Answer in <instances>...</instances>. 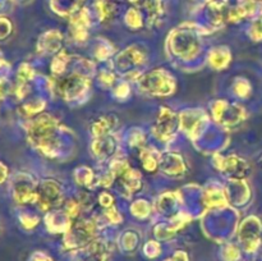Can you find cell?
Here are the masks:
<instances>
[{"label":"cell","instance_id":"obj_1","mask_svg":"<svg viewBox=\"0 0 262 261\" xmlns=\"http://www.w3.org/2000/svg\"><path fill=\"white\" fill-rule=\"evenodd\" d=\"M56 120L51 115H41L30 123L28 138L41 153L53 156L55 153Z\"/></svg>","mask_w":262,"mask_h":261},{"label":"cell","instance_id":"obj_2","mask_svg":"<svg viewBox=\"0 0 262 261\" xmlns=\"http://www.w3.org/2000/svg\"><path fill=\"white\" fill-rule=\"evenodd\" d=\"M87 86H89V82L83 77L78 76V74H72L67 78H61L58 82V92L61 97L69 100L86 91Z\"/></svg>","mask_w":262,"mask_h":261},{"label":"cell","instance_id":"obj_3","mask_svg":"<svg viewBox=\"0 0 262 261\" xmlns=\"http://www.w3.org/2000/svg\"><path fill=\"white\" fill-rule=\"evenodd\" d=\"M174 128H176V115H174V113L168 107H161L158 122L152 128L155 136L159 140L166 142L173 136Z\"/></svg>","mask_w":262,"mask_h":261},{"label":"cell","instance_id":"obj_4","mask_svg":"<svg viewBox=\"0 0 262 261\" xmlns=\"http://www.w3.org/2000/svg\"><path fill=\"white\" fill-rule=\"evenodd\" d=\"M143 81L154 82V86L143 90V91H147L154 95H168L171 92V87H174V83H171V78L165 72H154V73L146 76Z\"/></svg>","mask_w":262,"mask_h":261},{"label":"cell","instance_id":"obj_5","mask_svg":"<svg viewBox=\"0 0 262 261\" xmlns=\"http://www.w3.org/2000/svg\"><path fill=\"white\" fill-rule=\"evenodd\" d=\"M115 125V120L113 115H107V117H102L94 122L92 124V133L97 137L100 136H105L109 130H112Z\"/></svg>","mask_w":262,"mask_h":261},{"label":"cell","instance_id":"obj_6","mask_svg":"<svg viewBox=\"0 0 262 261\" xmlns=\"http://www.w3.org/2000/svg\"><path fill=\"white\" fill-rule=\"evenodd\" d=\"M122 177H123V181H124V186L127 187L128 191L135 192L136 189L140 188L141 177L137 170H133V169L128 168L127 170L122 174Z\"/></svg>","mask_w":262,"mask_h":261},{"label":"cell","instance_id":"obj_7","mask_svg":"<svg viewBox=\"0 0 262 261\" xmlns=\"http://www.w3.org/2000/svg\"><path fill=\"white\" fill-rule=\"evenodd\" d=\"M99 140L101 141V142H100V146L95 145L94 143V150L96 155L106 156L109 155L110 153H113L114 142H113V140H110V137H106V136H100Z\"/></svg>","mask_w":262,"mask_h":261},{"label":"cell","instance_id":"obj_8","mask_svg":"<svg viewBox=\"0 0 262 261\" xmlns=\"http://www.w3.org/2000/svg\"><path fill=\"white\" fill-rule=\"evenodd\" d=\"M141 158H142L143 161V168L147 169V170L150 171L155 170L156 166H158V160H156V158L154 156L152 151L143 150L142 153H141Z\"/></svg>","mask_w":262,"mask_h":261},{"label":"cell","instance_id":"obj_9","mask_svg":"<svg viewBox=\"0 0 262 261\" xmlns=\"http://www.w3.org/2000/svg\"><path fill=\"white\" fill-rule=\"evenodd\" d=\"M241 257L239 250L235 246H228L223 251V260L224 261H238Z\"/></svg>","mask_w":262,"mask_h":261},{"label":"cell","instance_id":"obj_10","mask_svg":"<svg viewBox=\"0 0 262 261\" xmlns=\"http://www.w3.org/2000/svg\"><path fill=\"white\" fill-rule=\"evenodd\" d=\"M33 77V71L28 64H22L18 69V82H25L27 83V81H30Z\"/></svg>","mask_w":262,"mask_h":261},{"label":"cell","instance_id":"obj_11","mask_svg":"<svg viewBox=\"0 0 262 261\" xmlns=\"http://www.w3.org/2000/svg\"><path fill=\"white\" fill-rule=\"evenodd\" d=\"M97 8H99V12H100V19L102 20H107L110 19V18L113 17V5L107 4L106 2H100L99 5H97Z\"/></svg>","mask_w":262,"mask_h":261},{"label":"cell","instance_id":"obj_12","mask_svg":"<svg viewBox=\"0 0 262 261\" xmlns=\"http://www.w3.org/2000/svg\"><path fill=\"white\" fill-rule=\"evenodd\" d=\"M43 106H45V104H43V102H40V101L33 102L32 101V102H30V104H26L25 106H23V109H25L26 114L31 115V114H35V113L41 112V109H42Z\"/></svg>","mask_w":262,"mask_h":261},{"label":"cell","instance_id":"obj_13","mask_svg":"<svg viewBox=\"0 0 262 261\" xmlns=\"http://www.w3.org/2000/svg\"><path fill=\"white\" fill-rule=\"evenodd\" d=\"M10 31H12V25H10L9 20L5 19V18H0V40L7 37Z\"/></svg>","mask_w":262,"mask_h":261},{"label":"cell","instance_id":"obj_14","mask_svg":"<svg viewBox=\"0 0 262 261\" xmlns=\"http://www.w3.org/2000/svg\"><path fill=\"white\" fill-rule=\"evenodd\" d=\"M165 261H189V260H188V255H187L186 252H183V251H178V252L174 253L171 257L166 258Z\"/></svg>","mask_w":262,"mask_h":261},{"label":"cell","instance_id":"obj_15","mask_svg":"<svg viewBox=\"0 0 262 261\" xmlns=\"http://www.w3.org/2000/svg\"><path fill=\"white\" fill-rule=\"evenodd\" d=\"M20 222H22L23 227H26V228H28V229H31V228H33L36 224H37V217L22 216V217H20Z\"/></svg>","mask_w":262,"mask_h":261},{"label":"cell","instance_id":"obj_16","mask_svg":"<svg viewBox=\"0 0 262 261\" xmlns=\"http://www.w3.org/2000/svg\"><path fill=\"white\" fill-rule=\"evenodd\" d=\"M114 94H115V96L122 97V99H123V97H124V95H123V94H125V95L129 94V87L127 86V83L119 84V86H118L117 89H115Z\"/></svg>","mask_w":262,"mask_h":261},{"label":"cell","instance_id":"obj_17","mask_svg":"<svg viewBox=\"0 0 262 261\" xmlns=\"http://www.w3.org/2000/svg\"><path fill=\"white\" fill-rule=\"evenodd\" d=\"M100 81H101V83L104 84V86H110V84L114 83V76H113L112 73H102L101 76H100Z\"/></svg>","mask_w":262,"mask_h":261},{"label":"cell","instance_id":"obj_18","mask_svg":"<svg viewBox=\"0 0 262 261\" xmlns=\"http://www.w3.org/2000/svg\"><path fill=\"white\" fill-rule=\"evenodd\" d=\"M106 215H107V217H109L110 222H113V223H118V222H120V219H122V217H120V215L118 214L117 210L115 209L107 210Z\"/></svg>","mask_w":262,"mask_h":261},{"label":"cell","instance_id":"obj_19","mask_svg":"<svg viewBox=\"0 0 262 261\" xmlns=\"http://www.w3.org/2000/svg\"><path fill=\"white\" fill-rule=\"evenodd\" d=\"M253 37H256V40H262V20L256 22V25L253 26Z\"/></svg>","mask_w":262,"mask_h":261},{"label":"cell","instance_id":"obj_20","mask_svg":"<svg viewBox=\"0 0 262 261\" xmlns=\"http://www.w3.org/2000/svg\"><path fill=\"white\" fill-rule=\"evenodd\" d=\"M8 92V86H7V82L5 79L0 78V100H3L5 97Z\"/></svg>","mask_w":262,"mask_h":261},{"label":"cell","instance_id":"obj_21","mask_svg":"<svg viewBox=\"0 0 262 261\" xmlns=\"http://www.w3.org/2000/svg\"><path fill=\"white\" fill-rule=\"evenodd\" d=\"M112 201L113 199L107 193H102L101 196H100V202H102L104 206H110V205H112Z\"/></svg>","mask_w":262,"mask_h":261},{"label":"cell","instance_id":"obj_22","mask_svg":"<svg viewBox=\"0 0 262 261\" xmlns=\"http://www.w3.org/2000/svg\"><path fill=\"white\" fill-rule=\"evenodd\" d=\"M35 261H51V260H50V258L46 257V256H45V257H40V260H38V258H36Z\"/></svg>","mask_w":262,"mask_h":261}]
</instances>
